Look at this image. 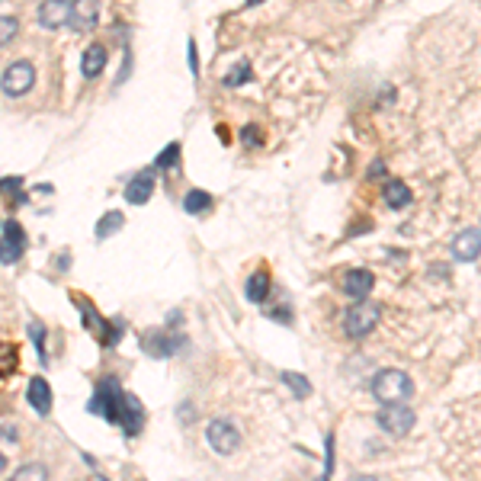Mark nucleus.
I'll use <instances>...</instances> for the list:
<instances>
[{"instance_id": "nucleus-28", "label": "nucleus", "mask_w": 481, "mask_h": 481, "mask_svg": "<svg viewBox=\"0 0 481 481\" xmlns=\"http://www.w3.org/2000/svg\"><path fill=\"white\" fill-rule=\"evenodd\" d=\"M186 58H189V71H193V74H199V52H196L193 39H189V45H186Z\"/></svg>"}, {"instance_id": "nucleus-6", "label": "nucleus", "mask_w": 481, "mask_h": 481, "mask_svg": "<svg viewBox=\"0 0 481 481\" xmlns=\"http://www.w3.org/2000/svg\"><path fill=\"white\" fill-rule=\"evenodd\" d=\"M26 254V231H23L20 222H4V231H0V263H20V257Z\"/></svg>"}, {"instance_id": "nucleus-20", "label": "nucleus", "mask_w": 481, "mask_h": 481, "mask_svg": "<svg viewBox=\"0 0 481 481\" xmlns=\"http://www.w3.org/2000/svg\"><path fill=\"white\" fill-rule=\"evenodd\" d=\"M10 481H49V468L42 462H26V465L16 468Z\"/></svg>"}, {"instance_id": "nucleus-4", "label": "nucleus", "mask_w": 481, "mask_h": 481, "mask_svg": "<svg viewBox=\"0 0 481 481\" xmlns=\"http://www.w3.org/2000/svg\"><path fill=\"white\" fill-rule=\"evenodd\" d=\"M32 87H35V64L29 61V58L10 61L7 71H4V77H0V90L16 100V97H26Z\"/></svg>"}, {"instance_id": "nucleus-2", "label": "nucleus", "mask_w": 481, "mask_h": 481, "mask_svg": "<svg viewBox=\"0 0 481 481\" xmlns=\"http://www.w3.org/2000/svg\"><path fill=\"white\" fill-rule=\"evenodd\" d=\"M372 395L382 405H405L408 398L414 395V382L408 372L401 369H382L372 379Z\"/></svg>"}, {"instance_id": "nucleus-31", "label": "nucleus", "mask_w": 481, "mask_h": 481, "mask_svg": "<svg viewBox=\"0 0 481 481\" xmlns=\"http://www.w3.org/2000/svg\"><path fill=\"white\" fill-rule=\"evenodd\" d=\"M353 481H379V478H372V475H363V478H353Z\"/></svg>"}, {"instance_id": "nucleus-1", "label": "nucleus", "mask_w": 481, "mask_h": 481, "mask_svg": "<svg viewBox=\"0 0 481 481\" xmlns=\"http://www.w3.org/2000/svg\"><path fill=\"white\" fill-rule=\"evenodd\" d=\"M87 408H90V414H97V417L109 420V424H119L129 437L141 433V427H145V408H141V401L132 391L122 388L119 379H112V376L97 385V391H93Z\"/></svg>"}, {"instance_id": "nucleus-12", "label": "nucleus", "mask_w": 481, "mask_h": 481, "mask_svg": "<svg viewBox=\"0 0 481 481\" xmlns=\"http://www.w3.org/2000/svg\"><path fill=\"white\" fill-rule=\"evenodd\" d=\"M97 16H100V0H74L68 26L74 32H90L97 26Z\"/></svg>"}, {"instance_id": "nucleus-32", "label": "nucleus", "mask_w": 481, "mask_h": 481, "mask_svg": "<svg viewBox=\"0 0 481 481\" xmlns=\"http://www.w3.org/2000/svg\"><path fill=\"white\" fill-rule=\"evenodd\" d=\"M254 4H260V0H247V4H244V7H254Z\"/></svg>"}, {"instance_id": "nucleus-33", "label": "nucleus", "mask_w": 481, "mask_h": 481, "mask_svg": "<svg viewBox=\"0 0 481 481\" xmlns=\"http://www.w3.org/2000/svg\"><path fill=\"white\" fill-rule=\"evenodd\" d=\"M321 481H328V478H321Z\"/></svg>"}, {"instance_id": "nucleus-24", "label": "nucleus", "mask_w": 481, "mask_h": 481, "mask_svg": "<svg viewBox=\"0 0 481 481\" xmlns=\"http://www.w3.org/2000/svg\"><path fill=\"white\" fill-rule=\"evenodd\" d=\"M16 35H20V20H16V16H10V13H4V16H0V49L13 42Z\"/></svg>"}, {"instance_id": "nucleus-3", "label": "nucleus", "mask_w": 481, "mask_h": 481, "mask_svg": "<svg viewBox=\"0 0 481 481\" xmlns=\"http://www.w3.org/2000/svg\"><path fill=\"white\" fill-rule=\"evenodd\" d=\"M379 318H382V308L376 305V302H356L353 308H347V314H343V331H347V337H353V340H360V337L372 334V331L379 328Z\"/></svg>"}, {"instance_id": "nucleus-7", "label": "nucleus", "mask_w": 481, "mask_h": 481, "mask_svg": "<svg viewBox=\"0 0 481 481\" xmlns=\"http://www.w3.org/2000/svg\"><path fill=\"white\" fill-rule=\"evenodd\" d=\"M376 420L385 433H391V437H408L417 417H414V411L405 405H382V411H379Z\"/></svg>"}, {"instance_id": "nucleus-9", "label": "nucleus", "mask_w": 481, "mask_h": 481, "mask_svg": "<svg viewBox=\"0 0 481 481\" xmlns=\"http://www.w3.org/2000/svg\"><path fill=\"white\" fill-rule=\"evenodd\" d=\"M154 186H158V170L148 167L141 174H135L126 186V203L129 206H145L148 199L154 196Z\"/></svg>"}, {"instance_id": "nucleus-27", "label": "nucleus", "mask_w": 481, "mask_h": 481, "mask_svg": "<svg viewBox=\"0 0 481 481\" xmlns=\"http://www.w3.org/2000/svg\"><path fill=\"white\" fill-rule=\"evenodd\" d=\"M241 141H244L247 148L260 145V129L257 126H244V129H241Z\"/></svg>"}, {"instance_id": "nucleus-19", "label": "nucleus", "mask_w": 481, "mask_h": 481, "mask_svg": "<svg viewBox=\"0 0 481 481\" xmlns=\"http://www.w3.org/2000/svg\"><path fill=\"white\" fill-rule=\"evenodd\" d=\"M122 225H126V215H122V212H106V215L97 222V228H93V231H97L100 241H106V237H112L116 231H122Z\"/></svg>"}, {"instance_id": "nucleus-26", "label": "nucleus", "mask_w": 481, "mask_h": 481, "mask_svg": "<svg viewBox=\"0 0 481 481\" xmlns=\"http://www.w3.org/2000/svg\"><path fill=\"white\" fill-rule=\"evenodd\" d=\"M29 337H32V347H35V353H39V360L45 363V328L39 324V321L29 324Z\"/></svg>"}, {"instance_id": "nucleus-15", "label": "nucleus", "mask_w": 481, "mask_h": 481, "mask_svg": "<svg viewBox=\"0 0 481 481\" xmlns=\"http://www.w3.org/2000/svg\"><path fill=\"white\" fill-rule=\"evenodd\" d=\"M106 45L103 42H93V45H87L84 49V55H81V74L87 77V81H93V77H100L103 74V68H106Z\"/></svg>"}, {"instance_id": "nucleus-16", "label": "nucleus", "mask_w": 481, "mask_h": 481, "mask_svg": "<svg viewBox=\"0 0 481 481\" xmlns=\"http://www.w3.org/2000/svg\"><path fill=\"white\" fill-rule=\"evenodd\" d=\"M382 199H385L388 209H405V206L411 203V189H408L401 180H388L382 189Z\"/></svg>"}, {"instance_id": "nucleus-30", "label": "nucleus", "mask_w": 481, "mask_h": 481, "mask_svg": "<svg viewBox=\"0 0 481 481\" xmlns=\"http://www.w3.org/2000/svg\"><path fill=\"white\" fill-rule=\"evenodd\" d=\"M4 468H7V456L0 453V472H4Z\"/></svg>"}, {"instance_id": "nucleus-14", "label": "nucleus", "mask_w": 481, "mask_h": 481, "mask_svg": "<svg viewBox=\"0 0 481 481\" xmlns=\"http://www.w3.org/2000/svg\"><path fill=\"white\" fill-rule=\"evenodd\" d=\"M26 401L32 405L35 414H42V417H49L52 414V385L45 382L42 376H32L26 385Z\"/></svg>"}, {"instance_id": "nucleus-23", "label": "nucleus", "mask_w": 481, "mask_h": 481, "mask_svg": "<svg viewBox=\"0 0 481 481\" xmlns=\"http://www.w3.org/2000/svg\"><path fill=\"white\" fill-rule=\"evenodd\" d=\"M283 385H289V388H292V395L295 398H308L311 395V382H308L305 376H299V372H283Z\"/></svg>"}, {"instance_id": "nucleus-10", "label": "nucleus", "mask_w": 481, "mask_h": 481, "mask_svg": "<svg viewBox=\"0 0 481 481\" xmlns=\"http://www.w3.org/2000/svg\"><path fill=\"white\" fill-rule=\"evenodd\" d=\"M71 0H42L39 7V26L42 29H61L71 20Z\"/></svg>"}, {"instance_id": "nucleus-21", "label": "nucleus", "mask_w": 481, "mask_h": 481, "mask_svg": "<svg viewBox=\"0 0 481 481\" xmlns=\"http://www.w3.org/2000/svg\"><path fill=\"white\" fill-rule=\"evenodd\" d=\"M251 77H254L251 61H244V58H241V61H237L234 68H231L228 74H225V81H222V84H225V87H241V84H247Z\"/></svg>"}, {"instance_id": "nucleus-8", "label": "nucleus", "mask_w": 481, "mask_h": 481, "mask_svg": "<svg viewBox=\"0 0 481 481\" xmlns=\"http://www.w3.org/2000/svg\"><path fill=\"white\" fill-rule=\"evenodd\" d=\"M180 347H183V337L167 334V331H145V334H141V350H145L148 356H154V360H167V356H174Z\"/></svg>"}, {"instance_id": "nucleus-34", "label": "nucleus", "mask_w": 481, "mask_h": 481, "mask_svg": "<svg viewBox=\"0 0 481 481\" xmlns=\"http://www.w3.org/2000/svg\"><path fill=\"white\" fill-rule=\"evenodd\" d=\"M71 4H74V0H71Z\"/></svg>"}, {"instance_id": "nucleus-13", "label": "nucleus", "mask_w": 481, "mask_h": 481, "mask_svg": "<svg viewBox=\"0 0 481 481\" xmlns=\"http://www.w3.org/2000/svg\"><path fill=\"white\" fill-rule=\"evenodd\" d=\"M481 254V228H465L453 237V257L462 263H472Z\"/></svg>"}, {"instance_id": "nucleus-18", "label": "nucleus", "mask_w": 481, "mask_h": 481, "mask_svg": "<svg viewBox=\"0 0 481 481\" xmlns=\"http://www.w3.org/2000/svg\"><path fill=\"white\" fill-rule=\"evenodd\" d=\"M266 295H270V273L257 270L251 279H247V299L251 302H266Z\"/></svg>"}, {"instance_id": "nucleus-5", "label": "nucleus", "mask_w": 481, "mask_h": 481, "mask_svg": "<svg viewBox=\"0 0 481 481\" xmlns=\"http://www.w3.org/2000/svg\"><path fill=\"white\" fill-rule=\"evenodd\" d=\"M206 439H209V446L215 449L218 456H231L237 446H241V433H237V427L225 417H215L209 427H206Z\"/></svg>"}, {"instance_id": "nucleus-22", "label": "nucleus", "mask_w": 481, "mask_h": 481, "mask_svg": "<svg viewBox=\"0 0 481 481\" xmlns=\"http://www.w3.org/2000/svg\"><path fill=\"white\" fill-rule=\"evenodd\" d=\"M177 164H180V141H170V145L154 158V170H174Z\"/></svg>"}, {"instance_id": "nucleus-17", "label": "nucleus", "mask_w": 481, "mask_h": 481, "mask_svg": "<svg viewBox=\"0 0 481 481\" xmlns=\"http://www.w3.org/2000/svg\"><path fill=\"white\" fill-rule=\"evenodd\" d=\"M183 209H186V215H206L212 209V196L206 189H189L183 196Z\"/></svg>"}, {"instance_id": "nucleus-29", "label": "nucleus", "mask_w": 481, "mask_h": 481, "mask_svg": "<svg viewBox=\"0 0 481 481\" xmlns=\"http://www.w3.org/2000/svg\"><path fill=\"white\" fill-rule=\"evenodd\" d=\"M382 160H376V164H372V167H369V177H382Z\"/></svg>"}, {"instance_id": "nucleus-11", "label": "nucleus", "mask_w": 481, "mask_h": 481, "mask_svg": "<svg viewBox=\"0 0 481 481\" xmlns=\"http://www.w3.org/2000/svg\"><path fill=\"white\" fill-rule=\"evenodd\" d=\"M372 286H376V276H372L369 270H363V266H356V270L343 273V292H347L353 302L369 299Z\"/></svg>"}, {"instance_id": "nucleus-25", "label": "nucleus", "mask_w": 481, "mask_h": 481, "mask_svg": "<svg viewBox=\"0 0 481 481\" xmlns=\"http://www.w3.org/2000/svg\"><path fill=\"white\" fill-rule=\"evenodd\" d=\"M16 369V347L13 343H0V376H10Z\"/></svg>"}]
</instances>
